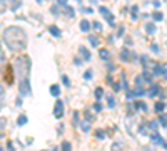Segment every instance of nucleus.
<instances>
[{"instance_id": "obj_1", "label": "nucleus", "mask_w": 167, "mask_h": 151, "mask_svg": "<svg viewBox=\"0 0 167 151\" xmlns=\"http://www.w3.org/2000/svg\"><path fill=\"white\" fill-rule=\"evenodd\" d=\"M2 37H3V44H5L10 50H13V52L23 50L27 47V34H25L23 29H20L17 25L7 27V29L3 30Z\"/></svg>"}, {"instance_id": "obj_2", "label": "nucleus", "mask_w": 167, "mask_h": 151, "mask_svg": "<svg viewBox=\"0 0 167 151\" xmlns=\"http://www.w3.org/2000/svg\"><path fill=\"white\" fill-rule=\"evenodd\" d=\"M30 67H32V64H30V57H27V56L19 57V59L15 60V72H17L19 79H27V77H29Z\"/></svg>"}, {"instance_id": "obj_3", "label": "nucleus", "mask_w": 167, "mask_h": 151, "mask_svg": "<svg viewBox=\"0 0 167 151\" xmlns=\"http://www.w3.org/2000/svg\"><path fill=\"white\" fill-rule=\"evenodd\" d=\"M30 81L29 77L27 79H20V94L22 96H30Z\"/></svg>"}, {"instance_id": "obj_4", "label": "nucleus", "mask_w": 167, "mask_h": 151, "mask_svg": "<svg viewBox=\"0 0 167 151\" xmlns=\"http://www.w3.org/2000/svg\"><path fill=\"white\" fill-rule=\"evenodd\" d=\"M54 116L57 118V119H60L62 116H64V102L60 99H57V102H55V108H54Z\"/></svg>"}, {"instance_id": "obj_5", "label": "nucleus", "mask_w": 167, "mask_h": 151, "mask_svg": "<svg viewBox=\"0 0 167 151\" xmlns=\"http://www.w3.org/2000/svg\"><path fill=\"white\" fill-rule=\"evenodd\" d=\"M99 12H100V14H102V15H104V17L107 19V22L110 24V25H114V15H112V14L109 12L107 7H100V9H99Z\"/></svg>"}, {"instance_id": "obj_6", "label": "nucleus", "mask_w": 167, "mask_h": 151, "mask_svg": "<svg viewBox=\"0 0 167 151\" xmlns=\"http://www.w3.org/2000/svg\"><path fill=\"white\" fill-rule=\"evenodd\" d=\"M150 139H152V143H154V144H164V138H162L159 133H152Z\"/></svg>"}, {"instance_id": "obj_7", "label": "nucleus", "mask_w": 167, "mask_h": 151, "mask_svg": "<svg viewBox=\"0 0 167 151\" xmlns=\"http://www.w3.org/2000/svg\"><path fill=\"white\" fill-rule=\"evenodd\" d=\"M50 94H52L54 98H59L60 96V86L59 84H52V86H50Z\"/></svg>"}, {"instance_id": "obj_8", "label": "nucleus", "mask_w": 167, "mask_h": 151, "mask_svg": "<svg viewBox=\"0 0 167 151\" xmlns=\"http://www.w3.org/2000/svg\"><path fill=\"white\" fill-rule=\"evenodd\" d=\"M146 32H147L149 35H154V34L157 32V29H156V25H154V24L147 22V24H146Z\"/></svg>"}, {"instance_id": "obj_9", "label": "nucleus", "mask_w": 167, "mask_h": 151, "mask_svg": "<svg viewBox=\"0 0 167 151\" xmlns=\"http://www.w3.org/2000/svg\"><path fill=\"white\" fill-rule=\"evenodd\" d=\"M49 32L54 35V37H60V35H62V32H60V29L57 27V25H50V27H49Z\"/></svg>"}, {"instance_id": "obj_10", "label": "nucleus", "mask_w": 167, "mask_h": 151, "mask_svg": "<svg viewBox=\"0 0 167 151\" xmlns=\"http://www.w3.org/2000/svg\"><path fill=\"white\" fill-rule=\"evenodd\" d=\"M99 56H100V59L102 60H109L110 59V52L107 49H99Z\"/></svg>"}, {"instance_id": "obj_11", "label": "nucleus", "mask_w": 167, "mask_h": 151, "mask_svg": "<svg viewBox=\"0 0 167 151\" xmlns=\"http://www.w3.org/2000/svg\"><path fill=\"white\" fill-rule=\"evenodd\" d=\"M129 59H130V52H129L127 49H124L122 54H120V60H122V62H129Z\"/></svg>"}, {"instance_id": "obj_12", "label": "nucleus", "mask_w": 167, "mask_h": 151, "mask_svg": "<svg viewBox=\"0 0 167 151\" xmlns=\"http://www.w3.org/2000/svg\"><path fill=\"white\" fill-rule=\"evenodd\" d=\"M160 92V86H157V84H154L152 87H150V91H149L147 94L149 96H156V94H159Z\"/></svg>"}, {"instance_id": "obj_13", "label": "nucleus", "mask_w": 167, "mask_h": 151, "mask_svg": "<svg viewBox=\"0 0 167 151\" xmlns=\"http://www.w3.org/2000/svg\"><path fill=\"white\" fill-rule=\"evenodd\" d=\"M89 29H90L89 20H80V30H82V32H87Z\"/></svg>"}, {"instance_id": "obj_14", "label": "nucleus", "mask_w": 167, "mask_h": 151, "mask_svg": "<svg viewBox=\"0 0 167 151\" xmlns=\"http://www.w3.org/2000/svg\"><path fill=\"white\" fill-rule=\"evenodd\" d=\"M80 54H82V57H84V59H85V60H89V59H90V52H89V50L87 49H85V47H80Z\"/></svg>"}, {"instance_id": "obj_15", "label": "nucleus", "mask_w": 167, "mask_h": 151, "mask_svg": "<svg viewBox=\"0 0 167 151\" xmlns=\"http://www.w3.org/2000/svg\"><path fill=\"white\" fill-rule=\"evenodd\" d=\"M10 3H12V7H10L12 10H19L20 5H22V2H20V0H10Z\"/></svg>"}, {"instance_id": "obj_16", "label": "nucleus", "mask_w": 167, "mask_h": 151, "mask_svg": "<svg viewBox=\"0 0 167 151\" xmlns=\"http://www.w3.org/2000/svg\"><path fill=\"white\" fill-rule=\"evenodd\" d=\"M164 108H166V102H162V101H160V102H157V104L154 106L156 112H162V111H164Z\"/></svg>"}, {"instance_id": "obj_17", "label": "nucleus", "mask_w": 167, "mask_h": 151, "mask_svg": "<svg viewBox=\"0 0 167 151\" xmlns=\"http://www.w3.org/2000/svg\"><path fill=\"white\" fill-rule=\"evenodd\" d=\"M152 19L156 20V22H160V20L164 19V14L162 12H156V14H152Z\"/></svg>"}, {"instance_id": "obj_18", "label": "nucleus", "mask_w": 167, "mask_h": 151, "mask_svg": "<svg viewBox=\"0 0 167 151\" xmlns=\"http://www.w3.org/2000/svg\"><path fill=\"white\" fill-rule=\"evenodd\" d=\"M107 106H109V108H114V106H115V99H114V96H112V94H109V96H107Z\"/></svg>"}, {"instance_id": "obj_19", "label": "nucleus", "mask_w": 167, "mask_h": 151, "mask_svg": "<svg viewBox=\"0 0 167 151\" xmlns=\"http://www.w3.org/2000/svg\"><path fill=\"white\" fill-rule=\"evenodd\" d=\"M64 10H65V14H67L69 17H74V15H75L74 9H72V7H69V5H64Z\"/></svg>"}, {"instance_id": "obj_20", "label": "nucleus", "mask_w": 167, "mask_h": 151, "mask_svg": "<svg viewBox=\"0 0 167 151\" xmlns=\"http://www.w3.org/2000/svg\"><path fill=\"white\" fill-rule=\"evenodd\" d=\"M160 76L167 79V64H160Z\"/></svg>"}, {"instance_id": "obj_21", "label": "nucleus", "mask_w": 167, "mask_h": 151, "mask_svg": "<svg viewBox=\"0 0 167 151\" xmlns=\"http://www.w3.org/2000/svg\"><path fill=\"white\" fill-rule=\"evenodd\" d=\"M135 109H139V111H146V109H147V106H146V104H144L142 101H137V102H135Z\"/></svg>"}, {"instance_id": "obj_22", "label": "nucleus", "mask_w": 167, "mask_h": 151, "mask_svg": "<svg viewBox=\"0 0 167 151\" xmlns=\"http://www.w3.org/2000/svg\"><path fill=\"white\" fill-rule=\"evenodd\" d=\"M80 128H82V131H90V123L89 121H84V123H80Z\"/></svg>"}, {"instance_id": "obj_23", "label": "nucleus", "mask_w": 167, "mask_h": 151, "mask_svg": "<svg viewBox=\"0 0 167 151\" xmlns=\"http://www.w3.org/2000/svg\"><path fill=\"white\" fill-rule=\"evenodd\" d=\"M157 126H159L157 121H149V128L154 131V133H157V131H159V129H157Z\"/></svg>"}, {"instance_id": "obj_24", "label": "nucleus", "mask_w": 167, "mask_h": 151, "mask_svg": "<svg viewBox=\"0 0 167 151\" xmlns=\"http://www.w3.org/2000/svg\"><path fill=\"white\" fill-rule=\"evenodd\" d=\"M89 40H90V44H92L94 47H97L99 45V39L95 37V35H89Z\"/></svg>"}, {"instance_id": "obj_25", "label": "nucleus", "mask_w": 167, "mask_h": 151, "mask_svg": "<svg viewBox=\"0 0 167 151\" xmlns=\"http://www.w3.org/2000/svg\"><path fill=\"white\" fill-rule=\"evenodd\" d=\"M17 124H19V126H23V124H27V116H20L19 119H17Z\"/></svg>"}, {"instance_id": "obj_26", "label": "nucleus", "mask_w": 167, "mask_h": 151, "mask_svg": "<svg viewBox=\"0 0 167 151\" xmlns=\"http://www.w3.org/2000/svg\"><path fill=\"white\" fill-rule=\"evenodd\" d=\"M70 150H72L70 143H67V141H65V143H62V151H70Z\"/></svg>"}, {"instance_id": "obj_27", "label": "nucleus", "mask_w": 167, "mask_h": 151, "mask_svg": "<svg viewBox=\"0 0 167 151\" xmlns=\"http://www.w3.org/2000/svg\"><path fill=\"white\" fill-rule=\"evenodd\" d=\"M102 96H104V91H102V87H97V89H95V98H97V99H100Z\"/></svg>"}, {"instance_id": "obj_28", "label": "nucleus", "mask_w": 167, "mask_h": 151, "mask_svg": "<svg viewBox=\"0 0 167 151\" xmlns=\"http://www.w3.org/2000/svg\"><path fill=\"white\" fill-rule=\"evenodd\" d=\"M84 79H85V81L92 79V70H85V72H84Z\"/></svg>"}, {"instance_id": "obj_29", "label": "nucleus", "mask_w": 167, "mask_h": 151, "mask_svg": "<svg viewBox=\"0 0 167 151\" xmlns=\"http://www.w3.org/2000/svg\"><path fill=\"white\" fill-rule=\"evenodd\" d=\"M72 123H74V124H79V112H77V111L74 112V118H72Z\"/></svg>"}, {"instance_id": "obj_30", "label": "nucleus", "mask_w": 167, "mask_h": 151, "mask_svg": "<svg viewBox=\"0 0 167 151\" xmlns=\"http://www.w3.org/2000/svg\"><path fill=\"white\" fill-rule=\"evenodd\" d=\"M94 109L97 111V112H100V111H102V104H100V102H95V104H94Z\"/></svg>"}, {"instance_id": "obj_31", "label": "nucleus", "mask_w": 167, "mask_h": 151, "mask_svg": "<svg viewBox=\"0 0 167 151\" xmlns=\"http://www.w3.org/2000/svg\"><path fill=\"white\" fill-rule=\"evenodd\" d=\"M160 124H162L164 128H167V118H164V116H160Z\"/></svg>"}, {"instance_id": "obj_32", "label": "nucleus", "mask_w": 167, "mask_h": 151, "mask_svg": "<svg viewBox=\"0 0 167 151\" xmlns=\"http://www.w3.org/2000/svg\"><path fill=\"white\" fill-rule=\"evenodd\" d=\"M97 138L99 139H104V138H105V133H104V131H97Z\"/></svg>"}, {"instance_id": "obj_33", "label": "nucleus", "mask_w": 167, "mask_h": 151, "mask_svg": "<svg viewBox=\"0 0 167 151\" xmlns=\"http://www.w3.org/2000/svg\"><path fill=\"white\" fill-rule=\"evenodd\" d=\"M62 81H64V84H65V86H70V81H69L67 76H62Z\"/></svg>"}, {"instance_id": "obj_34", "label": "nucleus", "mask_w": 167, "mask_h": 151, "mask_svg": "<svg viewBox=\"0 0 167 151\" xmlns=\"http://www.w3.org/2000/svg\"><path fill=\"white\" fill-rule=\"evenodd\" d=\"M142 82H144V77H135V84L137 86H142Z\"/></svg>"}, {"instance_id": "obj_35", "label": "nucleus", "mask_w": 167, "mask_h": 151, "mask_svg": "<svg viewBox=\"0 0 167 151\" xmlns=\"http://www.w3.org/2000/svg\"><path fill=\"white\" fill-rule=\"evenodd\" d=\"M3 62H5V56H3V52L0 49V64H3Z\"/></svg>"}, {"instance_id": "obj_36", "label": "nucleus", "mask_w": 167, "mask_h": 151, "mask_svg": "<svg viewBox=\"0 0 167 151\" xmlns=\"http://www.w3.org/2000/svg\"><path fill=\"white\" fill-rule=\"evenodd\" d=\"M94 29H97V30H102V25H100L99 22H94Z\"/></svg>"}, {"instance_id": "obj_37", "label": "nucleus", "mask_w": 167, "mask_h": 151, "mask_svg": "<svg viewBox=\"0 0 167 151\" xmlns=\"http://www.w3.org/2000/svg\"><path fill=\"white\" fill-rule=\"evenodd\" d=\"M2 10H5V2H3V0H0V12H2Z\"/></svg>"}, {"instance_id": "obj_38", "label": "nucleus", "mask_w": 167, "mask_h": 151, "mask_svg": "<svg viewBox=\"0 0 167 151\" xmlns=\"http://www.w3.org/2000/svg\"><path fill=\"white\" fill-rule=\"evenodd\" d=\"M152 50H154V52H159V45L157 44H152Z\"/></svg>"}, {"instance_id": "obj_39", "label": "nucleus", "mask_w": 167, "mask_h": 151, "mask_svg": "<svg viewBox=\"0 0 167 151\" xmlns=\"http://www.w3.org/2000/svg\"><path fill=\"white\" fill-rule=\"evenodd\" d=\"M114 91H120V84H119V82L114 84Z\"/></svg>"}, {"instance_id": "obj_40", "label": "nucleus", "mask_w": 167, "mask_h": 151, "mask_svg": "<svg viewBox=\"0 0 167 151\" xmlns=\"http://www.w3.org/2000/svg\"><path fill=\"white\" fill-rule=\"evenodd\" d=\"M59 5H67V0H57Z\"/></svg>"}, {"instance_id": "obj_41", "label": "nucleus", "mask_w": 167, "mask_h": 151, "mask_svg": "<svg viewBox=\"0 0 167 151\" xmlns=\"http://www.w3.org/2000/svg\"><path fill=\"white\" fill-rule=\"evenodd\" d=\"M74 62H75L77 66H80V64H82V62H80V59H79V57H75V59H74Z\"/></svg>"}, {"instance_id": "obj_42", "label": "nucleus", "mask_w": 167, "mask_h": 151, "mask_svg": "<svg viewBox=\"0 0 167 151\" xmlns=\"http://www.w3.org/2000/svg\"><path fill=\"white\" fill-rule=\"evenodd\" d=\"M2 134H3V131H0V138H2Z\"/></svg>"}, {"instance_id": "obj_43", "label": "nucleus", "mask_w": 167, "mask_h": 151, "mask_svg": "<svg viewBox=\"0 0 167 151\" xmlns=\"http://www.w3.org/2000/svg\"><path fill=\"white\" fill-rule=\"evenodd\" d=\"M0 151H3V150H2V148H0Z\"/></svg>"}, {"instance_id": "obj_44", "label": "nucleus", "mask_w": 167, "mask_h": 151, "mask_svg": "<svg viewBox=\"0 0 167 151\" xmlns=\"http://www.w3.org/2000/svg\"><path fill=\"white\" fill-rule=\"evenodd\" d=\"M166 2H167V0H166Z\"/></svg>"}]
</instances>
